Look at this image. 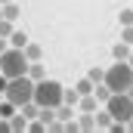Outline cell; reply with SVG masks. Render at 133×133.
Wrapping results in <instances>:
<instances>
[{"label":"cell","instance_id":"cell-1","mask_svg":"<svg viewBox=\"0 0 133 133\" xmlns=\"http://www.w3.org/2000/svg\"><path fill=\"white\" fill-rule=\"evenodd\" d=\"M34 102L40 105V108H59L62 102H65V87L59 84V81H53V77H43V81H37L34 84Z\"/></svg>","mask_w":133,"mask_h":133},{"label":"cell","instance_id":"cell-2","mask_svg":"<svg viewBox=\"0 0 133 133\" xmlns=\"http://www.w3.org/2000/svg\"><path fill=\"white\" fill-rule=\"evenodd\" d=\"M105 84L111 93H127L133 90V65L127 59H115V65L105 68Z\"/></svg>","mask_w":133,"mask_h":133},{"label":"cell","instance_id":"cell-3","mask_svg":"<svg viewBox=\"0 0 133 133\" xmlns=\"http://www.w3.org/2000/svg\"><path fill=\"white\" fill-rule=\"evenodd\" d=\"M28 68H31V59L22 46H9L6 53H0V71L6 77H22L28 74Z\"/></svg>","mask_w":133,"mask_h":133},{"label":"cell","instance_id":"cell-4","mask_svg":"<svg viewBox=\"0 0 133 133\" xmlns=\"http://www.w3.org/2000/svg\"><path fill=\"white\" fill-rule=\"evenodd\" d=\"M34 81L31 74H22V77H9V84H6V90H3V99H9V102H16L19 108L25 105V102H31L34 99Z\"/></svg>","mask_w":133,"mask_h":133},{"label":"cell","instance_id":"cell-5","mask_svg":"<svg viewBox=\"0 0 133 133\" xmlns=\"http://www.w3.org/2000/svg\"><path fill=\"white\" fill-rule=\"evenodd\" d=\"M105 108L111 111L115 121L127 124V121L133 118V96H130V93H111V99L105 102Z\"/></svg>","mask_w":133,"mask_h":133},{"label":"cell","instance_id":"cell-6","mask_svg":"<svg viewBox=\"0 0 133 133\" xmlns=\"http://www.w3.org/2000/svg\"><path fill=\"white\" fill-rule=\"evenodd\" d=\"M93 127H96V115L84 111V115H81V121H77V130H93Z\"/></svg>","mask_w":133,"mask_h":133},{"label":"cell","instance_id":"cell-7","mask_svg":"<svg viewBox=\"0 0 133 133\" xmlns=\"http://www.w3.org/2000/svg\"><path fill=\"white\" fill-rule=\"evenodd\" d=\"M9 46H22V50H25V46H28V34L25 31H12L9 34Z\"/></svg>","mask_w":133,"mask_h":133},{"label":"cell","instance_id":"cell-8","mask_svg":"<svg viewBox=\"0 0 133 133\" xmlns=\"http://www.w3.org/2000/svg\"><path fill=\"white\" fill-rule=\"evenodd\" d=\"M9 124H12V130H28V118H25L22 111H16V115L9 118Z\"/></svg>","mask_w":133,"mask_h":133},{"label":"cell","instance_id":"cell-9","mask_svg":"<svg viewBox=\"0 0 133 133\" xmlns=\"http://www.w3.org/2000/svg\"><path fill=\"white\" fill-rule=\"evenodd\" d=\"M16 111H19V105H16V102H9V99L0 102V118H12Z\"/></svg>","mask_w":133,"mask_h":133},{"label":"cell","instance_id":"cell-10","mask_svg":"<svg viewBox=\"0 0 133 133\" xmlns=\"http://www.w3.org/2000/svg\"><path fill=\"white\" fill-rule=\"evenodd\" d=\"M81 108L93 115V111H96V93H87V96H81Z\"/></svg>","mask_w":133,"mask_h":133},{"label":"cell","instance_id":"cell-11","mask_svg":"<svg viewBox=\"0 0 133 133\" xmlns=\"http://www.w3.org/2000/svg\"><path fill=\"white\" fill-rule=\"evenodd\" d=\"M111 53H115V59H130V43H124V40H121V43H115V50H111Z\"/></svg>","mask_w":133,"mask_h":133},{"label":"cell","instance_id":"cell-12","mask_svg":"<svg viewBox=\"0 0 133 133\" xmlns=\"http://www.w3.org/2000/svg\"><path fill=\"white\" fill-rule=\"evenodd\" d=\"M74 87H77V93H81V96H87V93H93V90H96V84H93L90 77H84V81H77Z\"/></svg>","mask_w":133,"mask_h":133},{"label":"cell","instance_id":"cell-13","mask_svg":"<svg viewBox=\"0 0 133 133\" xmlns=\"http://www.w3.org/2000/svg\"><path fill=\"white\" fill-rule=\"evenodd\" d=\"M111 124H115V118H111L108 108H105L102 115H96V127H108V130H111Z\"/></svg>","mask_w":133,"mask_h":133},{"label":"cell","instance_id":"cell-14","mask_svg":"<svg viewBox=\"0 0 133 133\" xmlns=\"http://www.w3.org/2000/svg\"><path fill=\"white\" fill-rule=\"evenodd\" d=\"M28 74H31L34 81H43V77H46V71H43V65H40V59H37V62H31V68H28Z\"/></svg>","mask_w":133,"mask_h":133},{"label":"cell","instance_id":"cell-15","mask_svg":"<svg viewBox=\"0 0 133 133\" xmlns=\"http://www.w3.org/2000/svg\"><path fill=\"white\" fill-rule=\"evenodd\" d=\"M3 19L16 22V19H19V6H16V3H3Z\"/></svg>","mask_w":133,"mask_h":133},{"label":"cell","instance_id":"cell-16","mask_svg":"<svg viewBox=\"0 0 133 133\" xmlns=\"http://www.w3.org/2000/svg\"><path fill=\"white\" fill-rule=\"evenodd\" d=\"M25 53H28V59H31V62H37V59H40V46H37V43H31V40H28Z\"/></svg>","mask_w":133,"mask_h":133},{"label":"cell","instance_id":"cell-17","mask_svg":"<svg viewBox=\"0 0 133 133\" xmlns=\"http://www.w3.org/2000/svg\"><path fill=\"white\" fill-rule=\"evenodd\" d=\"M56 118H59V121H71V108H68V102H62V105L56 108Z\"/></svg>","mask_w":133,"mask_h":133},{"label":"cell","instance_id":"cell-18","mask_svg":"<svg viewBox=\"0 0 133 133\" xmlns=\"http://www.w3.org/2000/svg\"><path fill=\"white\" fill-rule=\"evenodd\" d=\"M121 40L124 43H133V25H121Z\"/></svg>","mask_w":133,"mask_h":133},{"label":"cell","instance_id":"cell-19","mask_svg":"<svg viewBox=\"0 0 133 133\" xmlns=\"http://www.w3.org/2000/svg\"><path fill=\"white\" fill-rule=\"evenodd\" d=\"M87 77H90L93 84H105V71H99V68H93V71H90Z\"/></svg>","mask_w":133,"mask_h":133},{"label":"cell","instance_id":"cell-20","mask_svg":"<svg viewBox=\"0 0 133 133\" xmlns=\"http://www.w3.org/2000/svg\"><path fill=\"white\" fill-rule=\"evenodd\" d=\"M12 34V22L9 19H0V37H9Z\"/></svg>","mask_w":133,"mask_h":133},{"label":"cell","instance_id":"cell-21","mask_svg":"<svg viewBox=\"0 0 133 133\" xmlns=\"http://www.w3.org/2000/svg\"><path fill=\"white\" fill-rule=\"evenodd\" d=\"M118 19H121V25H133V6H130V9H121Z\"/></svg>","mask_w":133,"mask_h":133},{"label":"cell","instance_id":"cell-22","mask_svg":"<svg viewBox=\"0 0 133 133\" xmlns=\"http://www.w3.org/2000/svg\"><path fill=\"white\" fill-rule=\"evenodd\" d=\"M65 102H68V105L81 102V93H77V87H74V90H65Z\"/></svg>","mask_w":133,"mask_h":133},{"label":"cell","instance_id":"cell-23","mask_svg":"<svg viewBox=\"0 0 133 133\" xmlns=\"http://www.w3.org/2000/svg\"><path fill=\"white\" fill-rule=\"evenodd\" d=\"M6 130H12V124H9V118H0V133H6Z\"/></svg>","mask_w":133,"mask_h":133},{"label":"cell","instance_id":"cell-24","mask_svg":"<svg viewBox=\"0 0 133 133\" xmlns=\"http://www.w3.org/2000/svg\"><path fill=\"white\" fill-rule=\"evenodd\" d=\"M6 50H9V40H3V37H0V53H6Z\"/></svg>","mask_w":133,"mask_h":133},{"label":"cell","instance_id":"cell-25","mask_svg":"<svg viewBox=\"0 0 133 133\" xmlns=\"http://www.w3.org/2000/svg\"><path fill=\"white\" fill-rule=\"evenodd\" d=\"M0 19H3V6H0Z\"/></svg>","mask_w":133,"mask_h":133},{"label":"cell","instance_id":"cell-26","mask_svg":"<svg viewBox=\"0 0 133 133\" xmlns=\"http://www.w3.org/2000/svg\"><path fill=\"white\" fill-rule=\"evenodd\" d=\"M127 62H130V65H133V56H130V59H127Z\"/></svg>","mask_w":133,"mask_h":133},{"label":"cell","instance_id":"cell-27","mask_svg":"<svg viewBox=\"0 0 133 133\" xmlns=\"http://www.w3.org/2000/svg\"><path fill=\"white\" fill-rule=\"evenodd\" d=\"M0 96H3V93H0ZM0 102H3V99H0Z\"/></svg>","mask_w":133,"mask_h":133}]
</instances>
